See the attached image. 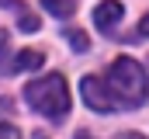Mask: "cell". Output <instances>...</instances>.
Listing matches in <instances>:
<instances>
[{"label": "cell", "mask_w": 149, "mask_h": 139, "mask_svg": "<svg viewBox=\"0 0 149 139\" xmlns=\"http://www.w3.org/2000/svg\"><path fill=\"white\" fill-rule=\"evenodd\" d=\"M104 84H108V91H111V98H114L118 108H135V104H142L149 98L146 73H142V66L135 59H128V56H118L111 66H108Z\"/></svg>", "instance_id": "6da1fadb"}, {"label": "cell", "mask_w": 149, "mask_h": 139, "mask_svg": "<svg viewBox=\"0 0 149 139\" xmlns=\"http://www.w3.org/2000/svg\"><path fill=\"white\" fill-rule=\"evenodd\" d=\"M24 101L31 104L38 115L59 122V118L70 115V87H66V80L59 73H49V77H38V80H31L24 87Z\"/></svg>", "instance_id": "7a4b0ae2"}, {"label": "cell", "mask_w": 149, "mask_h": 139, "mask_svg": "<svg viewBox=\"0 0 149 139\" xmlns=\"http://www.w3.org/2000/svg\"><path fill=\"white\" fill-rule=\"evenodd\" d=\"M80 94H83V101L90 104L94 111H114L118 108L114 98H111V91H108V84H104V77H83Z\"/></svg>", "instance_id": "3957f363"}, {"label": "cell", "mask_w": 149, "mask_h": 139, "mask_svg": "<svg viewBox=\"0 0 149 139\" xmlns=\"http://www.w3.org/2000/svg\"><path fill=\"white\" fill-rule=\"evenodd\" d=\"M121 14H125V7H121L118 0H101V4L94 7V25H97L101 32H114L118 21H121Z\"/></svg>", "instance_id": "277c9868"}, {"label": "cell", "mask_w": 149, "mask_h": 139, "mask_svg": "<svg viewBox=\"0 0 149 139\" xmlns=\"http://www.w3.org/2000/svg\"><path fill=\"white\" fill-rule=\"evenodd\" d=\"M45 63V56L38 52V49H24V52H17L14 59H3L0 63V73H21V70H38Z\"/></svg>", "instance_id": "5b68a950"}, {"label": "cell", "mask_w": 149, "mask_h": 139, "mask_svg": "<svg viewBox=\"0 0 149 139\" xmlns=\"http://www.w3.org/2000/svg\"><path fill=\"white\" fill-rule=\"evenodd\" d=\"M0 7H7V11H17V25H21V32H38V18L21 4V0H0Z\"/></svg>", "instance_id": "8992f818"}, {"label": "cell", "mask_w": 149, "mask_h": 139, "mask_svg": "<svg viewBox=\"0 0 149 139\" xmlns=\"http://www.w3.org/2000/svg\"><path fill=\"white\" fill-rule=\"evenodd\" d=\"M42 7L49 14H56V18H70L76 11V0H42Z\"/></svg>", "instance_id": "52a82bcc"}, {"label": "cell", "mask_w": 149, "mask_h": 139, "mask_svg": "<svg viewBox=\"0 0 149 139\" xmlns=\"http://www.w3.org/2000/svg\"><path fill=\"white\" fill-rule=\"evenodd\" d=\"M66 38H70V45H73L76 52H87L90 49V38H87V32H80V28H70Z\"/></svg>", "instance_id": "ba28073f"}, {"label": "cell", "mask_w": 149, "mask_h": 139, "mask_svg": "<svg viewBox=\"0 0 149 139\" xmlns=\"http://www.w3.org/2000/svg\"><path fill=\"white\" fill-rule=\"evenodd\" d=\"M0 139H21V132H17L10 122H0Z\"/></svg>", "instance_id": "9c48e42d"}, {"label": "cell", "mask_w": 149, "mask_h": 139, "mask_svg": "<svg viewBox=\"0 0 149 139\" xmlns=\"http://www.w3.org/2000/svg\"><path fill=\"white\" fill-rule=\"evenodd\" d=\"M135 35H139V38H149V14L142 18V21H139V28H135Z\"/></svg>", "instance_id": "30bf717a"}, {"label": "cell", "mask_w": 149, "mask_h": 139, "mask_svg": "<svg viewBox=\"0 0 149 139\" xmlns=\"http://www.w3.org/2000/svg\"><path fill=\"white\" fill-rule=\"evenodd\" d=\"M3 52H7V32L0 28V59H3Z\"/></svg>", "instance_id": "8fae6325"}, {"label": "cell", "mask_w": 149, "mask_h": 139, "mask_svg": "<svg viewBox=\"0 0 149 139\" xmlns=\"http://www.w3.org/2000/svg\"><path fill=\"white\" fill-rule=\"evenodd\" d=\"M121 139H146V136H135V132H125Z\"/></svg>", "instance_id": "7c38bea8"}, {"label": "cell", "mask_w": 149, "mask_h": 139, "mask_svg": "<svg viewBox=\"0 0 149 139\" xmlns=\"http://www.w3.org/2000/svg\"><path fill=\"white\" fill-rule=\"evenodd\" d=\"M76 139H94V136H90V132H76Z\"/></svg>", "instance_id": "4fadbf2b"}, {"label": "cell", "mask_w": 149, "mask_h": 139, "mask_svg": "<svg viewBox=\"0 0 149 139\" xmlns=\"http://www.w3.org/2000/svg\"><path fill=\"white\" fill-rule=\"evenodd\" d=\"M35 139H45V136H35Z\"/></svg>", "instance_id": "5bb4252c"}]
</instances>
